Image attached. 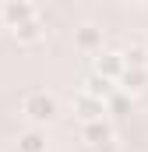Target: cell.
Returning <instances> with one entry per match:
<instances>
[{"instance_id": "1", "label": "cell", "mask_w": 148, "mask_h": 152, "mask_svg": "<svg viewBox=\"0 0 148 152\" xmlns=\"http://www.w3.org/2000/svg\"><path fill=\"white\" fill-rule=\"evenodd\" d=\"M21 110H25V117L32 124H49L53 117L60 113V106H57V99L49 92H28L25 103H21Z\"/></svg>"}, {"instance_id": "2", "label": "cell", "mask_w": 148, "mask_h": 152, "mask_svg": "<svg viewBox=\"0 0 148 152\" xmlns=\"http://www.w3.org/2000/svg\"><path fill=\"white\" fill-rule=\"evenodd\" d=\"M0 18H4V25L18 28L21 21L36 18V7H32V0H7V4L0 7Z\"/></svg>"}, {"instance_id": "3", "label": "cell", "mask_w": 148, "mask_h": 152, "mask_svg": "<svg viewBox=\"0 0 148 152\" xmlns=\"http://www.w3.org/2000/svg\"><path fill=\"white\" fill-rule=\"evenodd\" d=\"M74 113L88 124V120H99V117L106 113V103L95 99V96H88V92H78V99H74Z\"/></svg>"}, {"instance_id": "4", "label": "cell", "mask_w": 148, "mask_h": 152, "mask_svg": "<svg viewBox=\"0 0 148 152\" xmlns=\"http://www.w3.org/2000/svg\"><path fill=\"white\" fill-rule=\"evenodd\" d=\"M74 46H78L81 53H99V46H102V28L81 25V28L74 32Z\"/></svg>"}, {"instance_id": "5", "label": "cell", "mask_w": 148, "mask_h": 152, "mask_svg": "<svg viewBox=\"0 0 148 152\" xmlns=\"http://www.w3.org/2000/svg\"><path fill=\"white\" fill-rule=\"evenodd\" d=\"M95 75L120 78L123 75V57H120V53H99V57H95Z\"/></svg>"}, {"instance_id": "6", "label": "cell", "mask_w": 148, "mask_h": 152, "mask_svg": "<svg viewBox=\"0 0 148 152\" xmlns=\"http://www.w3.org/2000/svg\"><path fill=\"white\" fill-rule=\"evenodd\" d=\"M120 81H123V92L138 96V92H145V85H148V67H123Z\"/></svg>"}, {"instance_id": "7", "label": "cell", "mask_w": 148, "mask_h": 152, "mask_svg": "<svg viewBox=\"0 0 148 152\" xmlns=\"http://www.w3.org/2000/svg\"><path fill=\"white\" fill-rule=\"evenodd\" d=\"M42 36H46V28H42L39 18H28V21H21V25L14 28V39H18L21 46H32V42H39Z\"/></svg>"}, {"instance_id": "8", "label": "cell", "mask_w": 148, "mask_h": 152, "mask_svg": "<svg viewBox=\"0 0 148 152\" xmlns=\"http://www.w3.org/2000/svg\"><path fill=\"white\" fill-rule=\"evenodd\" d=\"M81 92H88V96H95V99H102V103H106V96L113 92V78L92 75L88 81H85V88H81Z\"/></svg>"}, {"instance_id": "9", "label": "cell", "mask_w": 148, "mask_h": 152, "mask_svg": "<svg viewBox=\"0 0 148 152\" xmlns=\"http://www.w3.org/2000/svg\"><path fill=\"white\" fill-rule=\"evenodd\" d=\"M18 152H46V134L42 131H25L21 142H18Z\"/></svg>"}, {"instance_id": "10", "label": "cell", "mask_w": 148, "mask_h": 152, "mask_svg": "<svg viewBox=\"0 0 148 152\" xmlns=\"http://www.w3.org/2000/svg\"><path fill=\"white\" fill-rule=\"evenodd\" d=\"M85 138H88L92 145L106 142V138H110V124H102V117H99V120H88V124H85Z\"/></svg>"}, {"instance_id": "11", "label": "cell", "mask_w": 148, "mask_h": 152, "mask_svg": "<svg viewBox=\"0 0 148 152\" xmlns=\"http://www.w3.org/2000/svg\"><path fill=\"white\" fill-rule=\"evenodd\" d=\"M120 57H123V67H148V50L145 46H131Z\"/></svg>"}]
</instances>
